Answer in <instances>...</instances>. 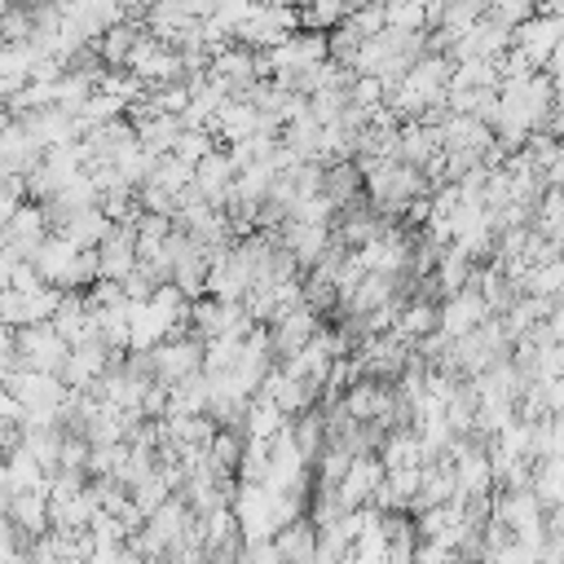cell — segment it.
<instances>
[{"mask_svg":"<svg viewBox=\"0 0 564 564\" xmlns=\"http://www.w3.org/2000/svg\"><path fill=\"white\" fill-rule=\"evenodd\" d=\"M295 31V4L286 0H256L251 13L234 26V44H247V48H273L282 35Z\"/></svg>","mask_w":564,"mask_h":564,"instance_id":"obj_1","label":"cell"},{"mask_svg":"<svg viewBox=\"0 0 564 564\" xmlns=\"http://www.w3.org/2000/svg\"><path fill=\"white\" fill-rule=\"evenodd\" d=\"M198 366H203V339H198L194 330L167 335V339H159V344L150 348V370H154V379H159L163 388H172L176 379L194 375Z\"/></svg>","mask_w":564,"mask_h":564,"instance_id":"obj_2","label":"cell"},{"mask_svg":"<svg viewBox=\"0 0 564 564\" xmlns=\"http://www.w3.org/2000/svg\"><path fill=\"white\" fill-rule=\"evenodd\" d=\"M189 185L198 189L203 203L220 207V203L229 198V185H234V159H229V150H216V145H212L203 159H194V176H189Z\"/></svg>","mask_w":564,"mask_h":564,"instance_id":"obj_3","label":"cell"},{"mask_svg":"<svg viewBox=\"0 0 564 564\" xmlns=\"http://www.w3.org/2000/svg\"><path fill=\"white\" fill-rule=\"evenodd\" d=\"M560 44V18H546V13H533L524 18L516 31H511V48L538 70V62Z\"/></svg>","mask_w":564,"mask_h":564,"instance_id":"obj_4","label":"cell"},{"mask_svg":"<svg viewBox=\"0 0 564 564\" xmlns=\"http://www.w3.org/2000/svg\"><path fill=\"white\" fill-rule=\"evenodd\" d=\"M322 194H326L335 207H344L348 198H357V194H361V172H357V163H352V159L322 163Z\"/></svg>","mask_w":564,"mask_h":564,"instance_id":"obj_5","label":"cell"},{"mask_svg":"<svg viewBox=\"0 0 564 564\" xmlns=\"http://www.w3.org/2000/svg\"><path fill=\"white\" fill-rule=\"evenodd\" d=\"M132 128H137V145L150 150V154H167L172 141L181 137V119L176 115H145Z\"/></svg>","mask_w":564,"mask_h":564,"instance_id":"obj_6","label":"cell"},{"mask_svg":"<svg viewBox=\"0 0 564 564\" xmlns=\"http://www.w3.org/2000/svg\"><path fill=\"white\" fill-rule=\"evenodd\" d=\"M189 176H194V163L176 159L172 150H167V154H154V163H150V172H145V181H150V185H159V189H167L172 198L189 185Z\"/></svg>","mask_w":564,"mask_h":564,"instance_id":"obj_7","label":"cell"},{"mask_svg":"<svg viewBox=\"0 0 564 564\" xmlns=\"http://www.w3.org/2000/svg\"><path fill=\"white\" fill-rule=\"evenodd\" d=\"M485 13H489L498 26L516 31L524 18H533V0H489V4H485Z\"/></svg>","mask_w":564,"mask_h":564,"instance_id":"obj_8","label":"cell"},{"mask_svg":"<svg viewBox=\"0 0 564 564\" xmlns=\"http://www.w3.org/2000/svg\"><path fill=\"white\" fill-rule=\"evenodd\" d=\"M22 9H35V4H48V0H18Z\"/></svg>","mask_w":564,"mask_h":564,"instance_id":"obj_9","label":"cell"},{"mask_svg":"<svg viewBox=\"0 0 564 564\" xmlns=\"http://www.w3.org/2000/svg\"><path fill=\"white\" fill-rule=\"evenodd\" d=\"M4 97H9V84H4V79H0V106H4Z\"/></svg>","mask_w":564,"mask_h":564,"instance_id":"obj_10","label":"cell"},{"mask_svg":"<svg viewBox=\"0 0 564 564\" xmlns=\"http://www.w3.org/2000/svg\"><path fill=\"white\" fill-rule=\"evenodd\" d=\"M485 4H489V0H485Z\"/></svg>","mask_w":564,"mask_h":564,"instance_id":"obj_11","label":"cell"}]
</instances>
